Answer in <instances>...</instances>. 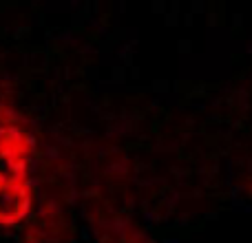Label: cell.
<instances>
[{"mask_svg":"<svg viewBox=\"0 0 252 243\" xmlns=\"http://www.w3.org/2000/svg\"><path fill=\"white\" fill-rule=\"evenodd\" d=\"M29 139L16 128H0V226H11L25 217L31 201L27 182Z\"/></svg>","mask_w":252,"mask_h":243,"instance_id":"cell-1","label":"cell"}]
</instances>
